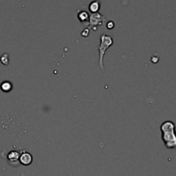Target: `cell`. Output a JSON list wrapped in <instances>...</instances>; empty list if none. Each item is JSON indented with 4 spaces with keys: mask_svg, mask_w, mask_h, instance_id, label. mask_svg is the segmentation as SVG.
Instances as JSON below:
<instances>
[{
    "mask_svg": "<svg viewBox=\"0 0 176 176\" xmlns=\"http://www.w3.org/2000/svg\"><path fill=\"white\" fill-rule=\"evenodd\" d=\"M162 139L168 149L176 148L175 125L172 121H165L161 126Z\"/></svg>",
    "mask_w": 176,
    "mask_h": 176,
    "instance_id": "obj_1",
    "label": "cell"
},
{
    "mask_svg": "<svg viewBox=\"0 0 176 176\" xmlns=\"http://www.w3.org/2000/svg\"><path fill=\"white\" fill-rule=\"evenodd\" d=\"M114 44L113 37L108 35V34H102L101 36V43L98 46L99 50V65L101 69H104L103 66V58L104 55L106 53V51L110 47Z\"/></svg>",
    "mask_w": 176,
    "mask_h": 176,
    "instance_id": "obj_2",
    "label": "cell"
},
{
    "mask_svg": "<svg viewBox=\"0 0 176 176\" xmlns=\"http://www.w3.org/2000/svg\"><path fill=\"white\" fill-rule=\"evenodd\" d=\"M90 22H89V29L97 30L98 26H101L105 23V17L101 15L100 13H94L90 16Z\"/></svg>",
    "mask_w": 176,
    "mask_h": 176,
    "instance_id": "obj_3",
    "label": "cell"
},
{
    "mask_svg": "<svg viewBox=\"0 0 176 176\" xmlns=\"http://www.w3.org/2000/svg\"><path fill=\"white\" fill-rule=\"evenodd\" d=\"M19 161L21 164L24 165V166H28V165H30L33 162V156L30 153L26 151H23V153L20 155V157H19Z\"/></svg>",
    "mask_w": 176,
    "mask_h": 176,
    "instance_id": "obj_4",
    "label": "cell"
},
{
    "mask_svg": "<svg viewBox=\"0 0 176 176\" xmlns=\"http://www.w3.org/2000/svg\"><path fill=\"white\" fill-rule=\"evenodd\" d=\"M20 153L18 151H11L8 154V160L11 162H17V161H19V157H20Z\"/></svg>",
    "mask_w": 176,
    "mask_h": 176,
    "instance_id": "obj_5",
    "label": "cell"
},
{
    "mask_svg": "<svg viewBox=\"0 0 176 176\" xmlns=\"http://www.w3.org/2000/svg\"><path fill=\"white\" fill-rule=\"evenodd\" d=\"M0 88H1V90L4 92H10L11 90H12L13 86L11 84V82H9V81H4L1 85H0Z\"/></svg>",
    "mask_w": 176,
    "mask_h": 176,
    "instance_id": "obj_6",
    "label": "cell"
},
{
    "mask_svg": "<svg viewBox=\"0 0 176 176\" xmlns=\"http://www.w3.org/2000/svg\"><path fill=\"white\" fill-rule=\"evenodd\" d=\"M100 10V3L98 1H94L89 6V11L94 14V13H97L98 11Z\"/></svg>",
    "mask_w": 176,
    "mask_h": 176,
    "instance_id": "obj_7",
    "label": "cell"
},
{
    "mask_svg": "<svg viewBox=\"0 0 176 176\" xmlns=\"http://www.w3.org/2000/svg\"><path fill=\"white\" fill-rule=\"evenodd\" d=\"M77 17H78L79 21L82 22V23H85L87 22L89 18H90V16H89V13L84 11H79L78 15H77Z\"/></svg>",
    "mask_w": 176,
    "mask_h": 176,
    "instance_id": "obj_8",
    "label": "cell"
},
{
    "mask_svg": "<svg viewBox=\"0 0 176 176\" xmlns=\"http://www.w3.org/2000/svg\"><path fill=\"white\" fill-rule=\"evenodd\" d=\"M0 62L5 65H8L9 63H10V57H9V54L8 53H4L0 57Z\"/></svg>",
    "mask_w": 176,
    "mask_h": 176,
    "instance_id": "obj_9",
    "label": "cell"
},
{
    "mask_svg": "<svg viewBox=\"0 0 176 176\" xmlns=\"http://www.w3.org/2000/svg\"><path fill=\"white\" fill-rule=\"evenodd\" d=\"M114 28V22L110 21V22H108V23H107V29H113Z\"/></svg>",
    "mask_w": 176,
    "mask_h": 176,
    "instance_id": "obj_10",
    "label": "cell"
},
{
    "mask_svg": "<svg viewBox=\"0 0 176 176\" xmlns=\"http://www.w3.org/2000/svg\"><path fill=\"white\" fill-rule=\"evenodd\" d=\"M89 32H90V29H85L82 32V35L83 37L89 36Z\"/></svg>",
    "mask_w": 176,
    "mask_h": 176,
    "instance_id": "obj_11",
    "label": "cell"
}]
</instances>
